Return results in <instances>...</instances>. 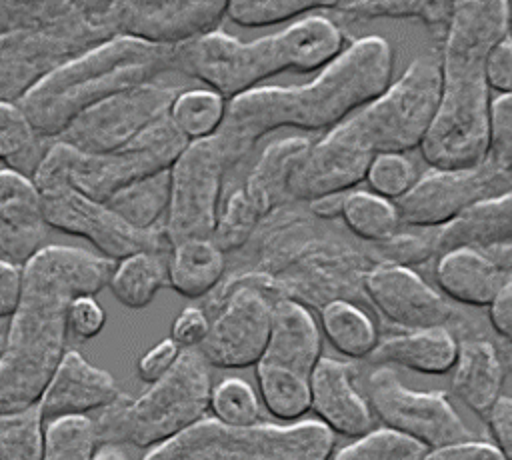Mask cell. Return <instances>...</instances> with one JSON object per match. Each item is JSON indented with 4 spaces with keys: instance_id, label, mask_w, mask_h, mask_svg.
Wrapping results in <instances>:
<instances>
[{
    "instance_id": "cell-1",
    "label": "cell",
    "mask_w": 512,
    "mask_h": 460,
    "mask_svg": "<svg viewBox=\"0 0 512 460\" xmlns=\"http://www.w3.org/2000/svg\"><path fill=\"white\" fill-rule=\"evenodd\" d=\"M112 268L74 246H46L22 266V296L0 354V414L38 404L66 352L68 304L106 288Z\"/></svg>"
},
{
    "instance_id": "cell-2",
    "label": "cell",
    "mask_w": 512,
    "mask_h": 460,
    "mask_svg": "<svg viewBox=\"0 0 512 460\" xmlns=\"http://www.w3.org/2000/svg\"><path fill=\"white\" fill-rule=\"evenodd\" d=\"M392 66L394 52L388 40L364 36L342 50L308 84L258 86L232 98L214 134L226 170L276 128L332 130L390 86Z\"/></svg>"
},
{
    "instance_id": "cell-3",
    "label": "cell",
    "mask_w": 512,
    "mask_h": 460,
    "mask_svg": "<svg viewBox=\"0 0 512 460\" xmlns=\"http://www.w3.org/2000/svg\"><path fill=\"white\" fill-rule=\"evenodd\" d=\"M510 30V2H454L440 52V102L420 144L430 168L454 170L484 162L492 102L486 58L496 42L510 36Z\"/></svg>"
},
{
    "instance_id": "cell-4",
    "label": "cell",
    "mask_w": 512,
    "mask_h": 460,
    "mask_svg": "<svg viewBox=\"0 0 512 460\" xmlns=\"http://www.w3.org/2000/svg\"><path fill=\"white\" fill-rule=\"evenodd\" d=\"M342 30L322 14H310L288 28L242 42L214 30L174 48V72L210 86L232 100L284 70L314 72L342 54Z\"/></svg>"
},
{
    "instance_id": "cell-5",
    "label": "cell",
    "mask_w": 512,
    "mask_h": 460,
    "mask_svg": "<svg viewBox=\"0 0 512 460\" xmlns=\"http://www.w3.org/2000/svg\"><path fill=\"white\" fill-rule=\"evenodd\" d=\"M174 48L110 38L50 70L16 104L38 136L54 142L90 106L174 70Z\"/></svg>"
},
{
    "instance_id": "cell-6",
    "label": "cell",
    "mask_w": 512,
    "mask_h": 460,
    "mask_svg": "<svg viewBox=\"0 0 512 460\" xmlns=\"http://www.w3.org/2000/svg\"><path fill=\"white\" fill-rule=\"evenodd\" d=\"M210 364L200 350H182L172 370L132 398L120 394L92 420L96 444L156 448L206 418L210 408Z\"/></svg>"
},
{
    "instance_id": "cell-7",
    "label": "cell",
    "mask_w": 512,
    "mask_h": 460,
    "mask_svg": "<svg viewBox=\"0 0 512 460\" xmlns=\"http://www.w3.org/2000/svg\"><path fill=\"white\" fill-rule=\"evenodd\" d=\"M188 144L190 140L166 114L134 140L106 154H82L54 140L32 180L38 190L64 182L96 202H106L130 182L170 170Z\"/></svg>"
},
{
    "instance_id": "cell-8",
    "label": "cell",
    "mask_w": 512,
    "mask_h": 460,
    "mask_svg": "<svg viewBox=\"0 0 512 460\" xmlns=\"http://www.w3.org/2000/svg\"><path fill=\"white\" fill-rule=\"evenodd\" d=\"M438 54H422L378 98L334 126L370 156L404 154L420 148L440 102Z\"/></svg>"
},
{
    "instance_id": "cell-9",
    "label": "cell",
    "mask_w": 512,
    "mask_h": 460,
    "mask_svg": "<svg viewBox=\"0 0 512 460\" xmlns=\"http://www.w3.org/2000/svg\"><path fill=\"white\" fill-rule=\"evenodd\" d=\"M334 434L320 422L226 426L204 418L142 460H330Z\"/></svg>"
},
{
    "instance_id": "cell-10",
    "label": "cell",
    "mask_w": 512,
    "mask_h": 460,
    "mask_svg": "<svg viewBox=\"0 0 512 460\" xmlns=\"http://www.w3.org/2000/svg\"><path fill=\"white\" fill-rule=\"evenodd\" d=\"M274 298L246 274L224 278L208 296L210 330L198 348L214 368H248L262 358L272 324Z\"/></svg>"
},
{
    "instance_id": "cell-11",
    "label": "cell",
    "mask_w": 512,
    "mask_h": 460,
    "mask_svg": "<svg viewBox=\"0 0 512 460\" xmlns=\"http://www.w3.org/2000/svg\"><path fill=\"white\" fill-rule=\"evenodd\" d=\"M110 38L90 2H76L58 24L0 38V102H18L50 70Z\"/></svg>"
},
{
    "instance_id": "cell-12",
    "label": "cell",
    "mask_w": 512,
    "mask_h": 460,
    "mask_svg": "<svg viewBox=\"0 0 512 460\" xmlns=\"http://www.w3.org/2000/svg\"><path fill=\"white\" fill-rule=\"evenodd\" d=\"M364 398L384 428L440 450L478 440L444 392H422L402 384L390 366H376L364 380Z\"/></svg>"
},
{
    "instance_id": "cell-13",
    "label": "cell",
    "mask_w": 512,
    "mask_h": 460,
    "mask_svg": "<svg viewBox=\"0 0 512 460\" xmlns=\"http://www.w3.org/2000/svg\"><path fill=\"white\" fill-rule=\"evenodd\" d=\"M226 162L214 140H194L170 168V202L164 234L170 246L188 240H212Z\"/></svg>"
},
{
    "instance_id": "cell-14",
    "label": "cell",
    "mask_w": 512,
    "mask_h": 460,
    "mask_svg": "<svg viewBox=\"0 0 512 460\" xmlns=\"http://www.w3.org/2000/svg\"><path fill=\"white\" fill-rule=\"evenodd\" d=\"M182 90L158 82L120 90L80 112L56 138L82 154H106L134 140L170 112Z\"/></svg>"
},
{
    "instance_id": "cell-15",
    "label": "cell",
    "mask_w": 512,
    "mask_h": 460,
    "mask_svg": "<svg viewBox=\"0 0 512 460\" xmlns=\"http://www.w3.org/2000/svg\"><path fill=\"white\" fill-rule=\"evenodd\" d=\"M40 194L50 228L88 240L102 258L110 262H118L138 252H172L164 226L136 230L104 202H96L64 182L46 186Z\"/></svg>"
},
{
    "instance_id": "cell-16",
    "label": "cell",
    "mask_w": 512,
    "mask_h": 460,
    "mask_svg": "<svg viewBox=\"0 0 512 460\" xmlns=\"http://www.w3.org/2000/svg\"><path fill=\"white\" fill-rule=\"evenodd\" d=\"M512 178L488 160L470 168H430L394 206L402 226L438 230L460 218L472 206L504 194Z\"/></svg>"
},
{
    "instance_id": "cell-17",
    "label": "cell",
    "mask_w": 512,
    "mask_h": 460,
    "mask_svg": "<svg viewBox=\"0 0 512 460\" xmlns=\"http://www.w3.org/2000/svg\"><path fill=\"white\" fill-rule=\"evenodd\" d=\"M228 2H94L112 36L156 46H180L218 30Z\"/></svg>"
},
{
    "instance_id": "cell-18",
    "label": "cell",
    "mask_w": 512,
    "mask_h": 460,
    "mask_svg": "<svg viewBox=\"0 0 512 460\" xmlns=\"http://www.w3.org/2000/svg\"><path fill=\"white\" fill-rule=\"evenodd\" d=\"M362 290L370 304L404 332L446 328L454 334L466 330L468 318L410 266L378 264L366 272Z\"/></svg>"
},
{
    "instance_id": "cell-19",
    "label": "cell",
    "mask_w": 512,
    "mask_h": 460,
    "mask_svg": "<svg viewBox=\"0 0 512 460\" xmlns=\"http://www.w3.org/2000/svg\"><path fill=\"white\" fill-rule=\"evenodd\" d=\"M372 160L374 156L332 128L298 160L288 180V200L308 204L320 196L350 192L366 180Z\"/></svg>"
},
{
    "instance_id": "cell-20",
    "label": "cell",
    "mask_w": 512,
    "mask_h": 460,
    "mask_svg": "<svg viewBox=\"0 0 512 460\" xmlns=\"http://www.w3.org/2000/svg\"><path fill=\"white\" fill-rule=\"evenodd\" d=\"M50 224L44 200L34 180L16 172L0 170V256L24 266L46 248Z\"/></svg>"
},
{
    "instance_id": "cell-21",
    "label": "cell",
    "mask_w": 512,
    "mask_h": 460,
    "mask_svg": "<svg viewBox=\"0 0 512 460\" xmlns=\"http://www.w3.org/2000/svg\"><path fill=\"white\" fill-rule=\"evenodd\" d=\"M122 390L114 376L90 364L80 352L66 350L38 400L44 426L72 416H88L112 404Z\"/></svg>"
},
{
    "instance_id": "cell-22",
    "label": "cell",
    "mask_w": 512,
    "mask_h": 460,
    "mask_svg": "<svg viewBox=\"0 0 512 460\" xmlns=\"http://www.w3.org/2000/svg\"><path fill=\"white\" fill-rule=\"evenodd\" d=\"M350 362L322 356L310 376V410L332 434L360 438L374 430V414L358 392Z\"/></svg>"
},
{
    "instance_id": "cell-23",
    "label": "cell",
    "mask_w": 512,
    "mask_h": 460,
    "mask_svg": "<svg viewBox=\"0 0 512 460\" xmlns=\"http://www.w3.org/2000/svg\"><path fill=\"white\" fill-rule=\"evenodd\" d=\"M322 358V336L306 306L276 298L266 350L258 362L310 378Z\"/></svg>"
},
{
    "instance_id": "cell-24",
    "label": "cell",
    "mask_w": 512,
    "mask_h": 460,
    "mask_svg": "<svg viewBox=\"0 0 512 460\" xmlns=\"http://www.w3.org/2000/svg\"><path fill=\"white\" fill-rule=\"evenodd\" d=\"M504 362L486 338H462L452 368V390L474 414L486 420L502 396Z\"/></svg>"
},
{
    "instance_id": "cell-25",
    "label": "cell",
    "mask_w": 512,
    "mask_h": 460,
    "mask_svg": "<svg viewBox=\"0 0 512 460\" xmlns=\"http://www.w3.org/2000/svg\"><path fill=\"white\" fill-rule=\"evenodd\" d=\"M436 258V284L450 300L464 306H488L508 280L506 274L476 248H452Z\"/></svg>"
},
{
    "instance_id": "cell-26",
    "label": "cell",
    "mask_w": 512,
    "mask_h": 460,
    "mask_svg": "<svg viewBox=\"0 0 512 460\" xmlns=\"http://www.w3.org/2000/svg\"><path fill=\"white\" fill-rule=\"evenodd\" d=\"M458 356V340L446 328L410 330L386 336L370 354L376 366H402L420 374H448Z\"/></svg>"
},
{
    "instance_id": "cell-27",
    "label": "cell",
    "mask_w": 512,
    "mask_h": 460,
    "mask_svg": "<svg viewBox=\"0 0 512 460\" xmlns=\"http://www.w3.org/2000/svg\"><path fill=\"white\" fill-rule=\"evenodd\" d=\"M512 242V186L490 200L464 212L460 218L434 232L436 256L452 248L488 250Z\"/></svg>"
},
{
    "instance_id": "cell-28",
    "label": "cell",
    "mask_w": 512,
    "mask_h": 460,
    "mask_svg": "<svg viewBox=\"0 0 512 460\" xmlns=\"http://www.w3.org/2000/svg\"><path fill=\"white\" fill-rule=\"evenodd\" d=\"M310 144L304 136H286L270 142L262 150L242 184L244 194L262 218L288 200V180Z\"/></svg>"
},
{
    "instance_id": "cell-29",
    "label": "cell",
    "mask_w": 512,
    "mask_h": 460,
    "mask_svg": "<svg viewBox=\"0 0 512 460\" xmlns=\"http://www.w3.org/2000/svg\"><path fill=\"white\" fill-rule=\"evenodd\" d=\"M226 274V254L212 240H188L172 246L168 284L186 298L210 296Z\"/></svg>"
},
{
    "instance_id": "cell-30",
    "label": "cell",
    "mask_w": 512,
    "mask_h": 460,
    "mask_svg": "<svg viewBox=\"0 0 512 460\" xmlns=\"http://www.w3.org/2000/svg\"><path fill=\"white\" fill-rule=\"evenodd\" d=\"M168 256L158 252H138L114 264L108 288L114 298L132 310L146 308L168 284Z\"/></svg>"
},
{
    "instance_id": "cell-31",
    "label": "cell",
    "mask_w": 512,
    "mask_h": 460,
    "mask_svg": "<svg viewBox=\"0 0 512 460\" xmlns=\"http://www.w3.org/2000/svg\"><path fill=\"white\" fill-rule=\"evenodd\" d=\"M320 324L328 342L346 358H370L380 342L376 322L352 300L324 304L320 308Z\"/></svg>"
},
{
    "instance_id": "cell-32",
    "label": "cell",
    "mask_w": 512,
    "mask_h": 460,
    "mask_svg": "<svg viewBox=\"0 0 512 460\" xmlns=\"http://www.w3.org/2000/svg\"><path fill=\"white\" fill-rule=\"evenodd\" d=\"M170 202V170L140 178L112 194L104 204L136 230L164 224Z\"/></svg>"
},
{
    "instance_id": "cell-33",
    "label": "cell",
    "mask_w": 512,
    "mask_h": 460,
    "mask_svg": "<svg viewBox=\"0 0 512 460\" xmlns=\"http://www.w3.org/2000/svg\"><path fill=\"white\" fill-rule=\"evenodd\" d=\"M48 146L16 102H0V162L8 170L32 178Z\"/></svg>"
},
{
    "instance_id": "cell-34",
    "label": "cell",
    "mask_w": 512,
    "mask_h": 460,
    "mask_svg": "<svg viewBox=\"0 0 512 460\" xmlns=\"http://www.w3.org/2000/svg\"><path fill=\"white\" fill-rule=\"evenodd\" d=\"M340 218L354 236L374 244L402 232L394 202L366 190H350L346 194Z\"/></svg>"
},
{
    "instance_id": "cell-35",
    "label": "cell",
    "mask_w": 512,
    "mask_h": 460,
    "mask_svg": "<svg viewBox=\"0 0 512 460\" xmlns=\"http://www.w3.org/2000/svg\"><path fill=\"white\" fill-rule=\"evenodd\" d=\"M256 382L262 404L274 418L294 422L310 410V378L258 362Z\"/></svg>"
},
{
    "instance_id": "cell-36",
    "label": "cell",
    "mask_w": 512,
    "mask_h": 460,
    "mask_svg": "<svg viewBox=\"0 0 512 460\" xmlns=\"http://www.w3.org/2000/svg\"><path fill=\"white\" fill-rule=\"evenodd\" d=\"M226 100L212 90H182L170 106L168 116L190 140H204L216 134L224 120Z\"/></svg>"
},
{
    "instance_id": "cell-37",
    "label": "cell",
    "mask_w": 512,
    "mask_h": 460,
    "mask_svg": "<svg viewBox=\"0 0 512 460\" xmlns=\"http://www.w3.org/2000/svg\"><path fill=\"white\" fill-rule=\"evenodd\" d=\"M44 430L38 404L0 414V460H42Z\"/></svg>"
},
{
    "instance_id": "cell-38",
    "label": "cell",
    "mask_w": 512,
    "mask_h": 460,
    "mask_svg": "<svg viewBox=\"0 0 512 460\" xmlns=\"http://www.w3.org/2000/svg\"><path fill=\"white\" fill-rule=\"evenodd\" d=\"M262 220L264 218L248 200L242 186H238L226 196L222 208L218 210L212 242L224 254L236 252L250 242Z\"/></svg>"
},
{
    "instance_id": "cell-39",
    "label": "cell",
    "mask_w": 512,
    "mask_h": 460,
    "mask_svg": "<svg viewBox=\"0 0 512 460\" xmlns=\"http://www.w3.org/2000/svg\"><path fill=\"white\" fill-rule=\"evenodd\" d=\"M334 10L352 18H418L430 28H442L450 22L454 2H336Z\"/></svg>"
},
{
    "instance_id": "cell-40",
    "label": "cell",
    "mask_w": 512,
    "mask_h": 460,
    "mask_svg": "<svg viewBox=\"0 0 512 460\" xmlns=\"http://www.w3.org/2000/svg\"><path fill=\"white\" fill-rule=\"evenodd\" d=\"M336 2H314V0H238L226 4V16L244 28L272 26L290 18L306 16L316 10H334Z\"/></svg>"
},
{
    "instance_id": "cell-41",
    "label": "cell",
    "mask_w": 512,
    "mask_h": 460,
    "mask_svg": "<svg viewBox=\"0 0 512 460\" xmlns=\"http://www.w3.org/2000/svg\"><path fill=\"white\" fill-rule=\"evenodd\" d=\"M98 448L88 416L60 418L46 424L42 460H90Z\"/></svg>"
},
{
    "instance_id": "cell-42",
    "label": "cell",
    "mask_w": 512,
    "mask_h": 460,
    "mask_svg": "<svg viewBox=\"0 0 512 460\" xmlns=\"http://www.w3.org/2000/svg\"><path fill=\"white\" fill-rule=\"evenodd\" d=\"M210 410L214 420L234 428L260 424L262 414V406L254 388L242 378H224L212 386Z\"/></svg>"
},
{
    "instance_id": "cell-43",
    "label": "cell",
    "mask_w": 512,
    "mask_h": 460,
    "mask_svg": "<svg viewBox=\"0 0 512 460\" xmlns=\"http://www.w3.org/2000/svg\"><path fill=\"white\" fill-rule=\"evenodd\" d=\"M428 452L412 438L388 428H376L344 446L332 460H424Z\"/></svg>"
},
{
    "instance_id": "cell-44",
    "label": "cell",
    "mask_w": 512,
    "mask_h": 460,
    "mask_svg": "<svg viewBox=\"0 0 512 460\" xmlns=\"http://www.w3.org/2000/svg\"><path fill=\"white\" fill-rule=\"evenodd\" d=\"M76 2H0V38L66 20Z\"/></svg>"
},
{
    "instance_id": "cell-45",
    "label": "cell",
    "mask_w": 512,
    "mask_h": 460,
    "mask_svg": "<svg viewBox=\"0 0 512 460\" xmlns=\"http://www.w3.org/2000/svg\"><path fill=\"white\" fill-rule=\"evenodd\" d=\"M366 180L378 196L396 202L414 186L418 174L414 164L402 154H378L366 172Z\"/></svg>"
},
{
    "instance_id": "cell-46",
    "label": "cell",
    "mask_w": 512,
    "mask_h": 460,
    "mask_svg": "<svg viewBox=\"0 0 512 460\" xmlns=\"http://www.w3.org/2000/svg\"><path fill=\"white\" fill-rule=\"evenodd\" d=\"M484 160L512 178V94H500L490 102L488 150Z\"/></svg>"
},
{
    "instance_id": "cell-47",
    "label": "cell",
    "mask_w": 512,
    "mask_h": 460,
    "mask_svg": "<svg viewBox=\"0 0 512 460\" xmlns=\"http://www.w3.org/2000/svg\"><path fill=\"white\" fill-rule=\"evenodd\" d=\"M106 324V312L94 296H78L68 304L66 326L78 340L96 338Z\"/></svg>"
},
{
    "instance_id": "cell-48",
    "label": "cell",
    "mask_w": 512,
    "mask_h": 460,
    "mask_svg": "<svg viewBox=\"0 0 512 460\" xmlns=\"http://www.w3.org/2000/svg\"><path fill=\"white\" fill-rule=\"evenodd\" d=\"M210 330V318L200 306L184 308L172 322L170 340L180 350H198Z\"/></svg>"
},
{
    "instance_id": "cell-49",
    "label": "cell",
    "mask_w": 512,
    "mask_h": 460,
    "mask_svg": "<svg viewBox=\"0 0 512 460\" xmlns=\"http://www.w3.org/2000/svg\"><path fill=\"white\" fill-rule=\"evenodd\" d=\"M180 352L182 350L170 338L154 344L150 350H146L138 358V364H136L138 378L142 382H146V384L158 382L162 376H166L172 370V366L176 364Z\"/></svg>"
},
{
    "instance_id": "cell-50",
    "label": "cell",
    "mask_w": 512,
    "mask_h": 460,
    "mask_svg": "<svg viewBox=\"0 0 512 460\" xmlns=\"http://www.w3.org/2000/svg\"><path fill=\"white\" fill-rule=\"evenodd\" d=\"M488 88L512 94V34L496 42L486 58Z\"/></svg>"
},
{
    "instance_id": "cell-51",
    "label": "cell",
    "mask_w": 512,
    "mask_h": 460,
    "mask_svg": "<svg viewBox=\"0 0 512 460\" xmlns=\"http://www.w3.org/2000/svg\"><path fill=\"white\" fill-rule=\"evenodd\" d=\"M486 422L502 460H512V396H500Z\"/></svg>"
},
{
    "instance_id": "cell-52",
    "label": "cell",
    "mask_w": 512,
    "mask_h": 460,
    "mask_svg": "<svg viewBox=\"0 0 512 460\" xmlns=\"http://www.w3.org/2000/svg\"><path fill=\"white\" fill-rule=\"evenodd\" d=\"M22 266L0 256V318H10L22 296Z\"/></svg>"
},
{
    "instance_id": "cell-53",
    "label": "cell",
    "mask_w": 512,
    "mask_h": 460,
    "mask_svg": "<svg viewBox=\"0 0 512 460\" xmlns=\"http://www.w3.org/2000/svg\"><path fill=\"white\" fill-rule=\"evenodd\" d=\"M488 322L492 330L512 344V278H508L488 304Z\"/></svg>"
},
{
    "instance_id": "cell-54",
    "label": "cell",
    "mask_w": 512,
    "mask_h": 460,
    "mask_svg": "<svg viewBox=\"0 0 512 460\" xmlns=\"http://www.w3.org/2000/svg\"><path fill=\"white\" fill-rule=\"evenodd\" d=\"M424 460H502L494 444L484 440H472L440 450H430Z\"/></svg>"
},
{
    "instance_id": "cell-55",
    "label": "cell",
    "mask_w": 512,
    "mask_h": 460,
    "mask_svg": "<svg viewBox=\"0 0 512 460\" xmlns=\"http://www.w3.org/2000/svg\"><path fill=\"white\" fill-rule=\"evenodd\" d=\"M348 192H336V194H328V196H320L312 202H308V210L312 216H316L318 220H336L342 216V208H344V200H346Z\"/></svg>"
},
{
    "instance_id": "cell-56",
    "label": "cell",
    "mask_w": 512,
    "mask_h": 460,
    "mask_svg": "<svg viewBox=\"0 0 512 460\" xmlns=\"http://www.w3.org/2000/svg\"><path fill=\"white\" fill-rule=\"evenodd\" d=\"M482 252L506 274V278H512V242L504 244V246L488 248V250H482Z\"/></svg>"
},
{
    "instance_id": "cell-57",
    "label": "cell",
    "mask_w": 512,
    "mask_h": 460,
    "mask_svg": "<svg viewBox=\"0 0 512 460\" xmlns=\"http://www.w3.org/2000/svg\"><path fill=\"white\" fill-rule=\"evenodd\" d=\"M90 460H128V456L114 444H102L94 450Z\"/></svg>"
},
{
    "instance_id": "cell-58",
    "label": "cell",
    "mask_w": 512,
    "mask_h": 460,
    "mask_svg": "<svg viewBox=\"0 0 512 460\" xmlns=\"http://www.w3.org/2000/svg\"><path fill=\"white\" fill-rule=\"evenodd\" d=\"M506 366H508V370H512V348L508 350V356H506Z\"/></svg>"
},
{
    "instance_id": "cell-59",
    "label": "cell",
    "mask_w": 512,
    "mask_h": 460,
    "mask_svg": "<svg viewBox=\"0 0 512 460\" xmlns=\"http://www.w3.org/2000/svg\"><path fill=\"white\" fill-rule=\"evenodd\" d=\"M4 338H6V330L0 328V354H2V348H4Z\"/></svg>"
}]
</instances>
